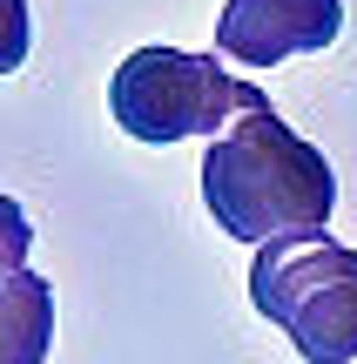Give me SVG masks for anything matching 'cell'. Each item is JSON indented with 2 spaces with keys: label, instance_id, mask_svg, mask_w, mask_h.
<instances>
[{
  "label": "cell",
  "instance_id": "cell-1",
  "mask_svg": "<svg viewBox=\"0 0 357 364\" xmlns=\"http://www.w3.org/2000/svg\"><path fill=\"white\" fill-rule=\"evenodd\" d=\"M202 203L216 230L236 243H270V236L331 230L337 176L324 149H310L277 108H243L202 156Z\"/></svg>",
  "mask_w": 357,
  "mask_h": 364
},
{
  "label": "cell",
  "instance_id": "cell-2",
  "mask_svg": "<svg viewBox=\"0 0 357 364\" xmlns=\"http://www.w3.org/2000/svg\"><path fill=\"white\" fill-rule=\"evenodd\" d=\"M250 304L297 344L304 364L357 358V250L337 236H270L250 263Z\"/></svg>",
  "mask_w": 357,
  "mask_h": 364
},
{
  "label": "cell",
  "instance_id": "cell-3",
  "mask_svg": "<svg viewBox=\"0 0 357 364\" xmlns=\"http://www.w3.org/2000/svg\"><path fill=\"white\" fill-rule=\"evenodd\" d=\"M263 108L256 81L223 75L216 54H182V48H135L108 75V115L135 142H182V135H216L243 115Z\"/></svg>",
  "mask_w": 357,
  "mask_h": 364
},
{
  "label": "cell",
  "instance_id": "cell-4",
  "mask_svg": "<svg viewBox=\"0 0 357 364\" xmlns=\"http://www.w3.org/2000/svg\"><path fill=\"white\" fill-rule=\"evenodd\" d=\"M344 34V0H223L216 54L236 68H277L290 54H317Z\"/></svg>",
  "mask_w": 357,
  "mask_h": 364
},
{
  "label": "cell",
  "instance_id": "cell-5",
  "mask_svg": "<svg viewBox=\"0 0 357 364\" xmlns=\"http://www.w3.org/2000/svg\"><path fill=\"white\" fill-rule=\"evenodd\" d=\"M54 351V284L34 270L0 284V364H40Z\"/></svg>",
  "mask_w": 357,
  "mask_h": 364
},
{
  "label": "cell",
  "instance_id": "cell-6",
  "mask_svg": "<svg viewBox=\"0 0 357 364\" xmlns=\"http://www.w3.org/2000/svg\"><path fill=\"white\" fill-rule=\"evenodd\" d=\"M27 250H34V223L13 196H0V284L27 270Z\"/></svg>",
  "mask_w": 357,
  "mask_h": 364
},
{
  "label": "cell",
  "instance_id": "cell-7",
  "mask_svg": "<svg viewBox=\"0 0 357 364\" xmlns=\"http://www.w3.org/2000/svg\"><path fill=\"white\" fill-rule=\"evenodd\" d=\"M27 48H34V21H27V0H0V75H13V68L27 61Z\"/></svg>",
  "mask_w": 357,
  "mask_h": 364
}]
</instances>
